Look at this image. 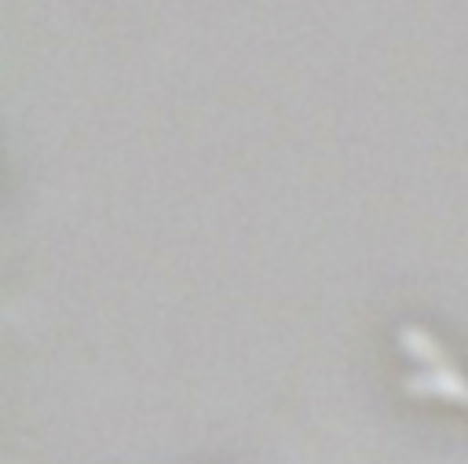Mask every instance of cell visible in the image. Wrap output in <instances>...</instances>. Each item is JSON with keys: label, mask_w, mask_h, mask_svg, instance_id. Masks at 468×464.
<instances>
[{"label": "cell", "mask_w": 468, "mask_h": 464, "mask_svg": "<svg viewBox=\"0 0 468 464\" xmlns=\"http://www.w3.org/2000/svg\"><path fill=\"white\" fill-rule=\"evenodd\" d=\"M399 347L406 358H413L420 369H435V365H453L450 351L442 347V340H435L428 329L420 325H402L399 329Z\"/></svg>", "instance_id": "7a4b0ae2"}, {"label": "cell", "mask_w": 468, "mask_h": 464, "mask_svg": "<svg viewBox=\"0 0 468 464\" xmlns=\"http://www.w3.org/2000/svg\"><path fill=\"white\" fill-rule=\"evenodd\" d=\"M406 391L417 398H442V402H457L468 409V376L457 365L417 369L406 376Z\"/></svg>", "instance_id": "6da1fadb"}]
</instances>
